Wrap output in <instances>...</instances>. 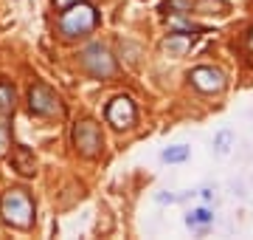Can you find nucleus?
<instances>
[{"mask_svg":"<svg viewBox=\"0 0 253 240\" xmlns=\"http://www.w3.org/2000/svg\"><path fill=\"white\" fill-rule=\"evenodd\" d=\"M73 147H76V153H79V156L96 158L101 153V147H104L101 127L96 124V121H90V119L79 121V124L73 127Z\"/></svg>","mask_w":253,"mask_h":240,"instance_id":"5","label":"nucleus"},{"mask_svg":"<svg viewBox=\"0 0 253 240\" xmlns=\"http://www.w3.org/2000/svg\"><path fill=\"white\" fill-rule=\"evenodd\" d=\"M231 144H234V133H231V130H219V133H217V141H214V147H217L219 156L231 153Z\"/></svg>","mask_w":253,"mask_h":240,"instance_id":"13","label":"nucleus"},{"mask_svg":"<svg viewBox=\"0 0 253 240\" xmlns=\"http://www.w3.org/2000/svg\"><path fill=\"white\" fill-rule=\"evenodd\" d=\"M79 62H82V68H84L87 74L99 76V79H110V76H116V71H118L113 54H110L101 43H93V46L84 48V51L79 54Z\"/></svg>","mask_w":253,"mask_h":240,"instance_id":"4","label":"nucleus"},{"mask_svg":"<svg viewBox=\"0 0 253 240\" xmlns=\"http://www.w3.org/2000/svg\"><path fill=\"white\" fill-rule=\"evenodd\" d=\"M135 102L129 99V96H116V99L107 105V121L113 124L116 130H129L135 124Z\"/></svg>","mask_w":253,"mask_h":240,"instance_id":"6","label":"nucleus"},{"mask_svg":"<svg viewBox=\"0 0 253 240\" xmlns=\"http://www.w3.org/2000/svg\"><path fill=\"white\" fill-rule=\"evenodd\" d=\"M14 164H17V170L23 176H31V173H34V156H31L26 147L14 150Z\"/></svg>","mask_w":253,"mask_h":240,"instance_id":"10","label":"nucleus"},{"mask_svg":"<svg viewBox=\"0 0 253 240\" xmlns=\"http://www.w3.org/2000/svg\"><path fill=\"white\" fill-rule=\"evenodd\" d=\"M14 113V88L0 82V119H6Z\"/></svg>","mask_w":253,"mask_h":240,"instance_id":"9","label":"nucleus"},{"mask_svg":"<svg viewBox=\"0 0 253 240\" xmlns=\"http://www.w3.org/2000/svg\"><path fill=\"white\" fill-rule=\"evenodd\" d=\"M71 3H76V0H54V6H56V9H68Z\"/></svg>","mask_w":253,"mask_h":240,"instance_id":"15","label":"nucleus"},{"mask_svg":"<svg viewBox=\"0 0 253 240\" xmlns=\"http://www.w3.org/2000/svg\"><path fill=\"white\" fill-rule=\"evenodd\" d=\"M161 158L166 161V164H180V161H186V158H189V147H183V144L166 147V150L161 153Z\"/></svg>","mask_w":253,"mask_h":240,"instance_id":"11","label":"nucleus"},{"mask_svg":"<svg viewBox=\"0 0 253 240\" xmlns=\"http://www.w3.org/2000/svg\"><path fill=\"white\" fill-rule=\"evenodd\" d=\"M99 23V11L93 9L90 3H71L68 9H62V17H59V34L68 40L73 37H84L90 34Z\"/></svg>","mask_w":253,"mask_h":240,"instance_id":"1","label":"nucleus"},{"mask_svg":"<svg viewBox=\"0 0 253 240\" xmlns=\"http://www.w3.org/2000/svg\"><path fill=\"white\" fill-rule=\"evenodd\" d=\"M9 141H11V136H9V124L6 121H0V156L9 150Z\"/></svg>","mask_w":253,"mask_h":240,"instance_id":"14","label":"nucleus"},{"mask_svg":"<svg viewBox=\"0 0 253 240\" xmlns=\"http://www.w3.org/2000/svg\"><path fill=\"white\" fill-rule=\"evenodd\" d=\"M28 108H31L34 116H42V119H56V116L65 113L62 99H59L56 91L45 82H34L28 88Z\"/></svg>","mask_w":253,"mask_h":240,"instance_id":"3","label":"nucleus"},{"mask_svg":"<svg viewBox=\"0 0 253 240\" xmlns=\"http://www.w3.org/2000/svg\"><path fill=\"white\" fill-rule=\"evenodd\" d=\"M191 43H194V40H191L189 34H169V40L163 43V51L169 57H183L191 48Z\"/></svg>","mask_w":253,"mask_h":240,"instance_id":"8","label":"nucleus"},{"mask_svg":"<svg viewBox=\"0 0 253 240\" xmlns=\"http://www.w3.org/2000/svg\"><path fill=\"white\" fill-rule=\"evenodd\" d=\"M211 221H214V215L208 212V209H194L191 215H186V223H189L191 229H197V226H208Z\"/></svg>","mask_w":253,"mask_h":240,"instance_id":"12","label":"nucleus"},{"mask_svg":"<svg viewBox=\"0 0 253 240\" xmlns=\"http://www.w3.org/2000/svg\"><path fill=\"white\" fill-rule=\"evenodd\" d=\"M0 215L14 229H31L34 223V201L26 189H9L0 198Z\"/></svg>","mask_w":253,"mask_h":240,"instance_id":"2","label":"nucleus"},{"mask_svg":"<svg viewBox=\"0 0 253 240\" xmlns=\"http://www.w3.org/2000/svg\"><path fill=\"white\" fill-rule=\"evenodd\" d=\"M191 85L197 88L200 93H219L225 88V74L219 68H211V65H200L189 74Z\"/></svg>","mask_w":253,"mask_h":240,"instance_id":"7","label":"nucleus"}]
</instances>
